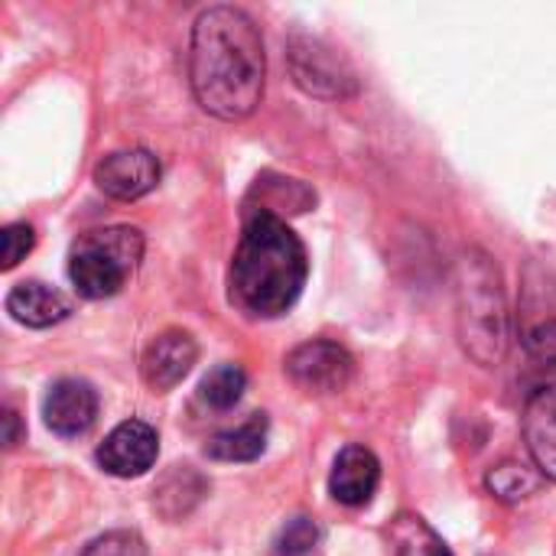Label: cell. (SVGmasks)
I'll return each mask as SVG.
<instances>
[{
	"label": "cell",
	"mask_w": 556,
	"mask_h": 556,
	"mask_svg": "<svg viewBox=\"0 0 556 556\" xmlns=\"http://www.w3.org/2000/svg\"><path fill=\"white\" fill-rule=\"evenodd\" d=\"M525 443L544 479L556 482V388H538L525 407Z\"/></svg>",
	"instance_id": "cell-12"
},
{
	"label": "cell",
	"mask_w": 556,
	"mask_h": 556,
	"mask_svg": "<svg viewBox=\"0 0 556 556\" xmlns=\"http://www.w3.org/2000/svg\"><path fill=\"white\" fill-rule=\"evenodd\" d=\"M264 39L257 23L238 7H208L199 13L189 42V85L202 111L222 121H241L264 98Z\"/></svg>",
	"instance_id": "cell-1"
},
{
	"label": "cell",
	"mask_w": 556,
	"mask_h": 556,
	"mask_svg": "<svg viewBox=\"0 0 556 556\" xmlns=\"http://www.w3.org/2000/svg\"><path fill=\"white\" fill-rule=\"evenodd\" d=\"M306 270L309 264L303 241L283 218H277L270 208H261L248 218L231 257L228 296L241 313L274 319L300 300Z\"/></svg>",
	"instance_id": "cell-2"
},
{
	"label": "cell",
	"mask_w": 556,
	"mask_h": 556,
	"mask_svg": "<svg viewBox=\"0 0 556 556\" xmlns=\"http://www.w3.org/2000/svg\"><path fill=\"white\" fill-rule=\"evenodd\" d=\"M378 482H381V463L375 459V453L365 446H345L332 466L329 492L339 505L358 508L371 502Z\"/></svg>",
	"instance_id": "cell-11"
},
{
	"label": "cell",
	"mask_w": 556,
	"mask_h": 556,
	"mask_svg": "<svg viewBox=\"0 0 556 556\" xmlns=\"http://www.w3.org/2000/svg\"><path fill=\"white\" fill-rule=\"evenodd\" d=\"M244 388H248V375H244V368H241V365L225 362V365H218V368H212V371L205 375V381H202L199 394H202V401H205L208 407H215V410H228V407H235V404L241 401Z\"/></svg>",
	"instance_id": "cell-17"
},
{
	"label": "cell",
	"mask_w": 556,
	"mask_h": 556,
	"mask_svg": "<svg viewBox=\"0 0 556 556\" xmlns=\"http://www.w3.org/2000/svg\"><path fill=\"white\" fill-rule=\"evenodd\" d=\"M264 446H267V417L251 414L241 427L212 437L205 453L222 463H251L264 453Z\"/></svg>",
	"instance_id": "cell-14"
},
{
	"label": "cell",
	"mask_w": 556,
	"mask_h": 556,
	"mask_svg": "<svg viewBox=\"0 0 556 556\" xmlns=\"http://www.w3.org/2000/svg\"><path fill=\"white\" fill-rule=\"evenodd\" d=\"M3 424H7V437H3V443H7V450H13V446H16V440H20V430H16V427H20V420H16V414H13V410H7V414H3Z\"/></svg>",
	"instance_id": "cell-22"
},
{
	"label": "cell",
	"mask_w": 556,
	"mask_h": 556,
	"mask_svg": "<svg viewBox=\"0 0 556 556\" xmlns=\"http://www.w3.org/2000/svg\"><path fill=\"white\" fill-rule=\"evenodd\" d=\"M94 182L104 195L121 199V202H134L147 192L156 189L160 182V160L143 150V147H127V150H114L108 153L98 166H94Z\"/></svg>",
	"instance_id": "cell-8"
},
{
	"label": "cell",
	"mask_w": 556,
	"mask_h": 556,
	"mask_svg": "<svg viewBox=\"0 0 556 556\" xmlns=\"http://www.w3.org/2000/svg\"><path fill=\"white\" fill-rule=\"evenodd\" d=\"M81 556H147V547L134 531H111V534L91 541Z\"/></svg>",
	"instance_id": "cell-21"
},
{
	"label": "cell",
	"mask_w": 556,
	"mask_h": 556,
	"mask_svg": "<svg viewBox=\"0 0 556 556\" xmlns=\"http://www.w3.org/2000/svg\"><path fill=\"white\" fill-rule=\"evenodd\" d=\"M391 538L397 544V556H453L443 538L417 515H401Z\"/></svg>",
	"instance_id": "cell-15"
},
{
	"label": "cell",
	"mask_w": 556,
	"mask_h": 556,
	"mask_svg": "<svg viewBox=\"0 0 556 556\" xmlns=\"http://www.w3.org/2000/svg\"><path fill=\"white\" fill-rule=\"evenodd\" d=\"M456 326L476 365H502L508 352V303L495 261L479 248L456 261Z\"/></svg>",
	"instance_id": "cell-3"
},
{
	"label": "cell",
	"mask_w": 556,
	"mask_h": 556,
	"mask_svg": "<svg viewBox=\"0 0 556 556\" xmlns=\"http://www.w3.org/2000/svg\"><path fill=\"white\" fill-rule=\"evenodd\" d=\"M195 358H199L195 339L182 329H166L147 345L140 358V375L150 391L163 394V391H173L192 371Z\"/></svg>",
	"instance_id": "cell-10"
},
{
	"label": "cell",
	"mask_w": 556,
	"mask_h": 556,
	"mask_svg": "<svg viewBox=\"0 0 556 556\" xmlns=\"http://www.w3.org/2000/svg\"><path fill=\"white\" fill-rule=\"evenodd\" d=\"M7 313L29 329H46L62 323L72 313V303L39 280H23L7 293Z\"/></svg>",
	"instance_id": "cell-13"
},
{
	"label": "cell",
	"mask_w": 556,
	"mask_h": 556,
	"mask_svg": "<svg viewBox=\"0 0 556 556\" xmlns=\"http://www.w3.org/2000/svg\"><path fill=\"white\" fill-rule=\"evenodd\" d=\"M42 417H46V427L62 440L85 437L98 420V394L88 381L62 378L49 388L42 401Z\"/></svg>",
	"instance_id": "cell-9"
},
{
	"label": "cell",
	"mask_w": 556,
	"mask_h": 556,
	"mask_svg": "<svg viewBox=\"0 0 556 556\" xmlns=\"http://www.w3.org/2000/svg\"><path fill=\"white\" fill-rule=\"evenodd\" d=\"M525 349H528L534 371L544 381L541 388H556V319L534 326L525 339Z\"/></svg>",
	"instance_id": "cell-18"
},
{
	"label": "cell",
	"mask_w": 556,
	"mask_h": 556,
	"mask_svg": "<svg viewBox=\"0 0 556 556\" xmlns=\"http://www.w3.org/2000/svg\"><path fill=\"white\" fill-rule=\"evenodd\" d=\"M36 244V235H33V225L26 222H13L0 231V267L3 270H13Z\"/></svg>",
	"instance_id": "cell-20"
},
{
	"label": "cell",
	"mask_w": 556,
	"mask_h": 556,
	"mask_svg": "<svg viewBox=\"0 0 556 556\" xmlns=\"http://www.w3.org/2000/svg\"><path fill=\"white\" fill-rule=\"evenodd\" d=\"M143 257V235L130 225L88 231L68 254V277L85 300H108L124 290Z\"/></svg>",
	"instance_id": "cell-4"
},
{
	"label": "cell",
	"mask_w": 556,
	"mask_h": 556,
	"mask_svg": "<svg viewBox=\"0 0 556 556\" xmlns=\"http://www.w3.org/2000/svg\"><path fill=\"white\" fill-rule=\"evenodd\" d=\"M290 68L303 91L316 98H345L355 91V75L345 65V59L313 36H293L290 39Z\"/></svg>",
	"instance_id": "cell-5"
},
{
	"label": "cell",
	"mask_w": 556,
	"mask_h": 556,
	"mask_svg": "<svg viewBox=\"0 0 556 556\" xmlns=\"http://www.w3.org/2000/svg\"><path fill=\"white\" fill-rule=\"evenodd\" d=\"M485 485L502 502H521L541 489V469H531L525 463H502L489 472Z\"/></svg>",
	"instance_id": "cell-16"
},
{
	"label": "cell",
	"mask_w": 556,
	"mask_h": 556,
	"mask_svg": "<svg viewBox=\"0 0 556 556\" xmlns=\"http://www.w3.org/2000/svg\"><path fill=\"white\" fill-rule=\"evenodd\" d=\"M156 453H160L156 430L150 424H143V420H124L98 446V466L108 476L137 479L156 463Z\"/></svg>",
	"instance_id": "cell-7"
},
{
	"label": "cell",
	"mask_w": 556,
	"mask_h": 556,
	"mask_svg": "<svg viewBox=\"0 0 556 556\" xmlns=\"http://www.w3.org/2000/svg\"><path fill=\"white\" fill-rule=\"evenodd\" d=\"M319 541V528L309 518H293L280 528L277 541H274V554L277 556H303L309 554Z\"/></svg>",
	"instance_id": "cell-19"
},
{
	"label": "cell",
	"mask_w": 556,
	"mask_h": 556,
	"mask_svg": "<svg viewBox=\"0 0 556 556\" xmlns=\"http://www.w3.org/2000/svg\"><path fill=\"white\" fill-rule=\"evenodd\" d=\"M287 375L290 381L306 391V394H339L349 388L352 375H355V362L352 355L336 345V342H326V339H316V342H306L300 349H293L287 355Z\"/></svg>",
	"instance_id": "cell-6"
}]
</instances>
